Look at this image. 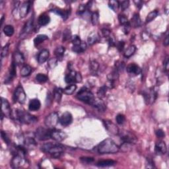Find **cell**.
<instances>
[{
  "instance_id": "cell-1",
  "label": "cell",
  "mask_w": 169,
  "mask_h": 169,
  "mask_svg": "<svg viewBox=\"0 0 169 169\" xmlns=\"http://www.w3.org/2000/svg\"><path fill=\"white\" fill-rule=\"evenodd\" d=\"M97 151L100 154H113L119 151V147L111 139H106L96 147Z\"/></svg>"
},
{
  "instance_id": "cell-2",
  "label": "cell",
  "mask_w": 169,
  "mask_h": 169,
  "mask_svg": "<svg viewBox=\"0 0 169 169\" xmlns=\"http://www.w3.org/2000/svg\"><path fill=\"white\" fill-rule=\"evenodd\" d=\"M41 150L43 152L52 155L55 157H59L64 151V147L59 143H47L41 147Z\"/></svg>"
},
{
  "instance_id": "cell-3",
  "label": "cell",
  "mask_w": 169,
  "mask_h": 169,
  "mask_svg": "<svg viewBox=\"0 0 169 169\" xmlns=\"http://www.w3.org/2000/svg\"><path fill=\"white\" fill-rule=\"evenodd\" d=\"M15 118L19 120L22 124H31L38 121V119L35 116L30 114L29 113L21 110H17L15 111Z\"/></svg>"
},
{
  "instance_id": "cell-4",
  "label": "cell",
  "mask_w": 169,
  "mask_h": 169,
  "mask_svg": "<svg viewBox=\"0 0 169 169\" xmlns=\"http://www.w3.org/2000/svg\"><path fill=\"white\" fill-rule=\"evenodd\" d=\"M77 98L81 101L91 105L93 103L94 99H95L93 94L85 87H83L78 92V93L77 94Z\"/></svg>"
},
{
  "instance_id": "cell-5",
  "label": "cell",
  "mask_w": 169,
  "mask_h": 169,
  "mask_svg": "<svg viewBox=\"0 0 169 169\" xmlns=\"http://www.w3.org/2000/svg\"><path fill=\"white\" fill-rule=\"evenodd\" d=\"M59 120V116L58 114L54 112L50 113L49 115H48L45 118L44 120V124L49 129H54L55 127L56 126V125L58 124Z\"/></svg>"
},
{
  "instance_id": "cell-6",
  "label": "cell",
  "mask_w": 169,
  "mask_h": 169,
  "mask_svg": "<svg viewBox=\"0 0 169 169\" xmlns=\"http://www.w3.org/2000/svg\"><path fill=\"white\" fill-rule=\"evenodd\" d=\"M51 129L39 127L36 129L35 136L40 141H46L51 138Z\"/></svg>"
},
{
  "instance_id": "cell-7",
  "label": "cell",
  "mask_w": 169,
  "mask_h": 169,
  "mask_svg": "<svg viewBox=\"0 0 169 169\" xmlns=\"http://www.w3.org/2000/svg\"><path fill=\"white\" fill-rule=\"evenodd\" d=\"M14 100L19 102L20 104L25 103L26 100V94L24 89L21 86H19L15 89L14 93Z\"/></svg>"
},
{
  "instance_id": "cell-8",
  "label": "cell",
  "mask_w": 169,
  "mask_h": 169,
  "mask_svg": "<svg viewBox=\"0 0 169 169\" xmlns=\"http://www.w3.org/2000/svg\"><path fill=\"white\" fill-rule=\"evenodd\" d=\"M51 138L53 139L55 141L60 142L64 140L67 137L66 133L64 131L60 130V129H51Z\"/></svg>"
},
{
  "instance_id": "cell-9",
  "label": "cell",
  "mask_w": 169,
  "mask_h": 169,
  "mask_svg": "<svg viewBox=\"0 0 169 169\" xmlns=\"http://www.w3.org/2000/svg\"><path fill=\"white\" fill-rule=\"evenodd\" d=\"M143 96L147 104H151L155 101L157 93L154 89H149L147 91L145 92Z\"/></svg>"
},
{
  "instance_id": "cell-10",
  "label": "cell",
  "mask_w": 169,
  "mask_h": 169,
  "mask_svg": "<svg viewBox=\"0 0 169 169\" xmlns=\"http://www.w3.org/2000/svg\"><path fill=\"white\" fill-rule=\"evenodd\" d=\"M32 28H33V18H30L27 22V23L25 24L23 30H22L20 35L21 38H25L28 34H29L31 32Z\"/></svg>"
},
{
  "instance_id": "cell-11",
  "label": "cell",
  "mask_w": 169,
  "mask_h": 169,
  "mask_svg": "<svg viewBox=\"0 0 169 169\" xmlns=\"http://www.w3.org/2000/svg\"><path fill=\"white\" fill-rule=\"evenodd\" d=\"M11 109L10 104L8 100L5 98H1V114L7 117L11 116Z\"/></svg>"
},
{
  "instance_id": "cell-12",
  "label": "cell",
  "mask_w": 169,
  "mask_h": 169,
  "mask_svg": "<svg viewBox=\"0 0 169 169\" xmlns=\"http://www.w3.org/2000/svg\"><path fill=\"white\" fill-rule=\"evenodd\" d=\"M23 156L24 155L18 153L14 156L11 161V164L12 168H19L23 165L24 162H25V159H24Z\"/></svg>"
},
{
  "instance_id": "cell-13",
  "label": "cell",
  "mask_w": 169,
  "mask_h": 169,
  "mask_svg": "<svg viewBox=\"0 0 169 169\" xmlns=\"http://www.w3.org/2000/svg\"><path fill=\"white\" fill-rule=\"evenodd\" d=\"M72 121H73V116L71 113L68 112L63 113L59 120V122L63 126H69L71 124Z\"/></svg>"
},
{
  "instance_id": "cell-14",
  "label": "cell",
  "mask_w": 169,
  "mask_h": 169,
  "mask_svg": "<svg viewBox=\"0 0 169 169\" xmlns=\"http://www.w3.org/2000/svg\"><path fill=\"white\" fill-rule=\"evenodd\" d=\"M121 139L124 143H128L130 144L135 143L137 141L135 136L129 131H124L121 133Z\"/></svg>"
},
{
  "instance_id": "cell-15",
  "label": "cell",
  "mask_w": 169,
  "mask_h": 169,
  "mask_svg": "<svg viewBox=\"0 0 169 169\" xmlns=\"http://www.w3.org/2000/svg\"><path fill=\"white\" fill-rule=\"evenodd\" d=\"M30 1H25L22 4L19 10V14L21 18H24L28 15V12L30 11Z\"/></svg>"
},
{
  "instance_id": "cell-16",
  "label": "cell",
  "mask_w": 169,
  "mask_h": 169,
  "mask_svg": "<svg viewBox=\"0 0 169 169\" xmlns=\"http://www.w3.org/2000/svg\"><path fill=\"white\" fill-rule=\"evenodd\" d=\"M127 71L129 73L134 75H139L141 72V69L137 64L135 63H131L128 67H127Z\"/></svg>"
},
{
  "instance_id": "cell-17",
  "label": "cell",
  "mask_w": 169,
  "mask_h": 169,
  "mask_svg": "<svg viewBox=\"0 0 169 169\" xmlns=\"http://www.w3.org/2000/svg\"><path fill=\"white\" fill-rule=\"evenodd\" d=\"M104 124L105 128L110 133H113V134H118V129L117 126L115 124H114L112 122H111L110 121H107V120H104Z\"/></svg>"
},
{
  "instance_id": "cell-18",
  "label": "cell",
  "mask_w": 169,
  "mask_h": 169,
  "mask_svg": "<svg viewBox=\"0 0 169 169\" xmlns=\"http://www.w3.org/2000/svg\"><path fill=\"white\" fill-rule=\"evenodd\" d=\"M13 61L17 65H23L25 63V58L21 52H15L13 54Z\"/></svg>"
},
{
  "instance_id": "cell-19",
  "label": "cell",
  "mask_w": 169,
  "mask_h": 169,
  "mask_svg": "<svg viewBox=\"0 0 169 169\" xmlns=\"http://www.w3.org/2000/svg\"><path fill=\"white\" fill-rule=\"evenodd\" d=\"M167 149L165 143L163 141H160L157 143L155 145V151L157 154L164 155L166 153Z\"/></svg>"
},
{
  "instance_id": "cell-20",
  "label": "cell",
  "mask_w": 169,
  "mask_h": 169,
  "mask_svg": "<svg viewBox=\"0 0 169 169\" xmlns=\"http://www.w3.org/2000/svg\"><path fill=\"white\" fill-rule=\"evenodd\" d=\"M41 104L40 100L37 98L32 99L28 104V109L31 111H37L40 108Z\"/></svg>"
},
{
  "instance_id": "cell-21",
  "label": "cell",
  "mask_w": 169,
  "mask_h": 169,
  "mask_svg": "<svg viewBox=\"0 0 169 169\" xmlns=\"http://www.w3.org/2000/svg\"><path fill=\"white\" fill-rule=\"evenodd\" d=\"M91 105L97 108L100 112H104L106 109V106H105L104 103L100 98H95Z\"/></svg>"
},
{
  "instance_id": "cell-22",
  "label": "cell",
  "mask_w": 169,
  "mask_h": 169,
  "mask_svg": "<svg viewBox=\"0 0 169 169\" xmlns=\"http://www.w3.org/2000/svg\"><path fill=\"white\" fill-rule=\"evenodd\" d=\"M49 51L48 50L44 49L42 50V51L40 52V54H38V61L40 64H42V63H44L46 61L48 60V57H49Z\"/></svg>"
},
{
  "instance_id": "cell-23",
  "label": "cell",
  "mask_w": 169,
  "mask_h": 169,
  "mask_svg": "<svg viewBox=\"0 0 169 169\" xmlns=\"http://www.w3.org/2000/svg\"><path fill=\"white\" fill-rule=\"evenodd\" d=\"M141 24V19H140L139 14L135 13L133 15L132 18H131V21H129V25H130L131 27H133L134 28L139 27Z\"/></svg>"
},
{
  "instance_id": "cell-24",
  "label": "cell",
  "mask_w": 169,
  "mask_h": 169,
  "mask_svg": "<svg viewBox=\"0 0 169 169\" xmlns=\"http://www.w3.org/2000/svg\"><path fill=\"white\" fill-rule=\"evenodd\" d=\"M50 21V18L46 14L41 15L38 19V23L40 26H45L48 25Z\"/></svg>"
},
{
  "instance_id": "cell-25",
  "label": "cell",
  "mask_w": 169,
  "mask_h": 169,
  "mask_svg": "<svg viewBox=\"0 0 169 169\" xmlns=\"http://www.w3.org/2000/svg\"><path fill=\"white\" fill-rule=\"evenodd\" d=\"M75 75H76V71H73V70H71V71L69 72V73L66 75L65 77V81L67 83H73L75 82Z\"/></svg>"
},
{
  "instance_id": "cell-26",
  "label": "cell",
  "mask_w": 169,
  "mask_h": 169,
  "mask_svg": "<svg viewBox=\"0 0 169 169\" xmlns=\"http://www.w3.org/2000/svg\"><path fill=\"white\" fill-rule=\"evenodd\" d=\"M116 164V162L112 160H106V161H98L96 165L99 167H107V166H113Z\"/></svg>"
},
{
  "instance_id": "cell-27",
  "label": "cell",
  "mask_w": 169,
  "mask_h": 169,
  "mask_svg": "<svg viewBox=\"0 0 169 169\" xmlns=\"http://www.w3.org/2000/svg\"><path fill=\"white\" fill-rule=\"evenodd\" d=\"M98 36L97 33H96L95 32H92L91 33H90L89 35L88 38H87V41H88V44L89 45H93L94 44L98 41Z\"/></svg>"
},
{
  "instance_id": "cell-28",
  "label": "cell",
  "mask_w": 169,
  "mask_h": 169,
  "mask_svg": "<svg viewBox=\"0 0 169 169\" xmlns=\"http://www.w3.org/2000/svg\"><path fill=\"white\" fill-rule=\"evenodd\" d=\"M16 66L17 65L13 61L12 64L11 65L10 69H9V77L7 78V80L11 81V80H12L15 76H16L17 72H16Z\"/></svg>"
},
{
  "instance_id": "cell-29",
  "label": "cell",
  "mask_w": 169,
  "mask_h": 169,
  "mask_svg": "<svg viewBox=\"0 0 169 169\" xmlns=\"http://www.w3.org/2000/svg\"><path fill=\"white\" fill-rule=\"evenodd\" d=\"M53 11L55 13L60 15L61 18L64 19V20L67 19V17H69V11H68L62 10V9H60L56 8L53 10Z\"/></svg>"
},
{
  "instance_id": "cell-30",
  "label": "cell",
  "mask_w": 169,
  "mask_h": 169,
  "mask_svg": "<svg viewBox=\"0 0 169 169\" xmlns=\"http://www.w3.org/2000/svg\"><path fill=\"white\" fill-rule=\"evenodd\" d=\"M63 93V90L60 88H56L54 89V98L55 100H56V102H60L61 100V97H62Z\"/></svg>"
},
{
  "instance_id": "cell-31",
  "label": "cell",
  "mask_w": 169,
  "mask_h": 169,
  "mask_svg": "<svg viewBox=\"0 0 169 169\" xmlns=\"http://www.w3.org/2000/svg\"><path fill=\"white\" fill-rule=\"evenodd\" d=\"M87 49V44L85 42H81L80 45L73 46V51L76 53H82Z\"/></svg>"
},
{
  "instance_id": "cell-32",
  "label": "cell",
  "mask_w": 169,
  "mask_h": 169,
  "mask_svg": "<svg viewBox=\"0 0 169 169\" xmlns=\"http://www.w3.org/2000/svg\"><path fill=\"white\" fill-rule=\"evenodd\" d=\"M48 39V37L46 36V35L44 34H40L38 35L36 38L34 39V44L35 46H38L41 44L42 42H43L44 41H45L46 40Z\"/></svg>"
},
{
  "instance_id": "cell-33",
  "label": "cell",
  "mask_w": 169,
  "mask_h": 169,
  "mask_svg": "<svg viewBox=\"0 0 169 169\" xmlns=\"http://www.w3.org/2000/svg\"><path fill=\"white\" fill-rule=\"evenodd\" d=\"M118 77H119V71L115 68L108 75V81L114 82L116 79H118Z\"/></svg>"
},
{
  "instance_id": "cell-34",
  "label": "cell",
  "mask_w": 169,
  "mask_h": 169,
  "mask_svg": "<svg viewBox=\"0 0 169 169\" xmlns=\"http://www.w3.org/2000/svg\"><path fill=\"white\" fill-rule=\"evenodd\" d=\"M32 71V68L28 65H25L22 67L21 70V75L23 77H26L29 75Z\"/></svg>"
},
{
  "instance_id": "cell-35",
  "label": "cell",
  "mask_w": 169,
  "mask_h": 169,
  "mask_svg": "<svg viewBox=\"0 0 169 169\" xmlns=\"http://www.w3.org/2000/svg\"><path fill=\"white\" fill-rule=\"evenodd\" d=\"M77 89V86L75 85L74 84H72V85H70L69 86H67V87H65V88L63 90V93L66 94V95H72L75 91V90Z\"/></svg>"
},
{
  "instance_id": "cell-36",
  "label": "cell",
  "mask_w": 169,
  "mask_h": 169,
  "mask_svg": "<svg viewBox=\"0 0 169 169\" xmlns=\"http://www.w3.org/2000/svg\"><path fill=\"white\" fill-rule=\"evenodd\" d=\"M136 50V47L134 45H131L128 48V49L126 50L124 53V56L126 58H129V57L132 56V55L135 53Z\"/></svg>"
},
{
  "instance_id": "cell-37",
  "label": "cell",
  "mask_w": 169,
  "mask_h": 169,
  "mask_svg": "<svg viewBox=\"0 0 169 169\" xmlns=\"http://www.w3.org/2000/svg\"><path fill=\"white\" fill-rule=\"evenodd\" d=\"M3 32L6 36H11L14 34V28L11 25H6L3 28Z\"/></svg>"
},
{
  "instance_id": "cell-38",
  "label": "cell",
  "mask_w": 169,
  "mask_h": 169,
  "mask_svg": "<svg viewBox=\"0 0 169 169\" xmlns=\"http://www.w3.org/2000/svg\"><path fill=\"white\" fill-rule=\"evenodd\" d=\"M158 15H159V13H158L157 11H153L149 13L146 17V23H150L153 20H154L156 17L158 16Z\"/></svg>"
},
{
  "instance_id": "cell-39",
  "label": "cell",
  "mask_w": 169,
  "mask_h": 169,
  "mask_svg": "<svg viewBox=\"0 0 169 169\" xmlns=\"http://www.w3.org/2000/svg\"><path fill=\"white\" fill-rule=\"evenodd\" d=\"M65 50V48L63 47V46L57 47L56 49L55 50V51H54L55 55H56V57L58 59L59 58H62L63 54H64Z\"/></svg>"
},
{
  "instance_id": "cell-40",
  "label": "cell",
  "mask_w": 169,
  "mask_h": 169,
  "mask_svg": "<svg viewBox=\"0 0 169 169\" xmlns=\"http://www.w3.org/2000/svg\"><path fill=\"white\" fill-rule=\"evenodd\" d=\"M99 68V64L97 61H91V63H90V69L91 71L93 73H96Z\"/></svg>"
},
{
  "instance_id": "cell-41",
  "label": "cell",
  "mask_w": 169,
  "mask_h": 169,
  "mask_svg": "<svg viewBox=\"0 0 169 169\" xmlns=\"http://www.w3.org/2000/svg\"><path fill=\"white\" fill-rule=\"evenodd\" d=\"M108 5L109 7L112 9L114 11L116 12L118 9V7H119V2L118 1H115V0H111L108 2Z\"/></svg>"
},
{
  "instance_id": "cell-42",
  "label": "cell",
  "mask_w": 169,
  "mask_h": 169,
  "mask_svg": "<svg viewBox=\"0 0 169 169\" xmlns=\"http://www.w3.org/2000/svg\"><path fill=\"white\" fill-rule=\"evenodd\" d=\"M118 20L120 21V23L123 26H126L129 25V21L127 17L124 15H119L118 16Z\"/></svg>"
},
{
  "instance_id": "cell-43",
  "label": "cell",
  "mask_w": 169,
  "mask_h": 169,
  "mask_svg": "<svg viewBox=\"0 0 169 169\" xmlns=\"http://www.w3.org/2000/svg\"><path fill=\"white\" fill-rule=\"evenodd\" d=\"M35 79H36V81L39 83H45L48 80V76L42 73H39L37 75Z\"/></svg>"
},
{
  "instance_id": "cell-44",
  "label": "cell",
  "mask_w": 169,
  "mask_h": 169,
  "mask_svg": "<svg viewBox=\"0 0 169 169\" xmlns=\"http://www.w3.org/2000/svg\"><path fill=\"white\" fill-rule=\"evenodd\" d=\"M71 38V30L68 28H66L63 33V41H67Z\"/></svg>"
},
{
  "instance_id": "cell-45",
  "label": "cell",
  "mask_w": 169,
  "mask_h": 169,
  "mask_svg": "<svg viewBox=\"0 0 169 169\" xmlns=\"http://www.w3.org/2000/svg\"><path fill=\"white\" fill-rule=\"evenodd\" d=\"M98 20H99V15L98 12H95L92 14L91 16V22L93 25H96L98 23Z\"/></svg>"
},
{
  "instance_id": "cell-46",
  "label": "cell",
  "mask_w": 169,
  "mask_h": 169,
  "mask_svg": "<svg viewBox=\"0 0 169 169\" xmlns=\"http://www.w3.org/2000/svg\"><path fill=\"white\" fill-rule=\"evenodd\" d=\"M106 91H107V87L106 86H103L102 87H100V88L98 89V93H97L98 96H99L100 98L104 97V95H106Z\"/></svg>"
},
{
  "instance_id": "cell-47",
  "label": "cell",
  "mask_w": 169,
  "mask_h": 169,
  "mask_svg": "<svg viewBox=\"0 0 169 169\" xmlns=\"http://www.w3.org/2000/svg\"><path fill=\"white\" fill-rule=\"evenodd\" d=\"M115 67H116V69H117L118 71H123L125 68V64L124 62H122V61H117L115 63Z\"/></svg>"
},
{
  "instance_id": "cell-48",
  "label": "cell",
  "mask_w": 169,
  "mask_h": 169,
  "mask_svg": "<svg viewBox=\"0 0 169 169\" xmlns=\"http://www.w3.org/2000/svg\"><path fill=\"white\" fill-rule=\"evenodd\" d=\"M116 120L118 124H123L124 123L125 120H126V118H125L124 115L120 114H118L117 116H116Z\"/></svg>"
},
{
  "instance_id": "cell-49",
  "label": "cell",
  "mask_w": 169,
  "mask_h": 169,
  "mask_svg": "<svg viewBox=\"0 0 169 169\" xmlns=\"http://www.w3.org/2000/svg\"><path fill=\"white\" fill-rule=\"evenodd\" d=\"M81 42H81L80 38L77 35H75V36L72 37V43H73V46L80 45Z\"/></svg>"
},
{
  "instance_id": "cell-50",
  "label": "cell",
  "mask_w": 169,
  "mask_h": 169,
  "mask_svg": "<svg viewBox=\"0 0 169 169\" xmlns=\"http://www.w3.org/2000/svg\"><path fill=\"white\" fill-rule=\"evenodd\" d=\"M9 44H7L3 48V49L1 50V58H4V57L7 56V55L8 54V52H9Z\"/></svg>"
},
{
  "instance_id": "cell-51",
  "label": "cell",
  "mask_w": 169,
  "mask_h": 169,
  "mask_svg": "<svg viewBox=\"0 0 169 169\" xmlns=\"http://www.w3.org/2000/svg\"><path fill=\"white\" fill-rule=\"evenodd\" d=\"M57 63H58V60H57V59H50V60L48 61V65H49V67L51 68V69H53V68L56 66Z\"/></svg>"
},
{
  "instance_id": "cell-52",
  "label": "cell",
  "mask_w": 169,
  "mask_h": 169,
  "mask_svg": "<svg viewBox=\"0 0 169 169\" xmlns=\"http://www.w3.org/2000/svg\"><path fill=\"white\" fill-rule=\"evenodd\" d=\"M81 161L83 163L85 164H90L94 161V159L93 157H81Z\"/></svg>"
},
{
  "instance_id": "cell-53",
  "label": "cell",
  "mask_w": 169,
  "mask_h": 169,
  "mask_svg": "<svg viewBox=\"0 0 169 169\" xmlns=\"http://www.w3.org/2000/svg\"><path fill=\"white\" fill-rule=\"evenodd\" d=\"M1 135L2 139H3V141H5L7 144H9L10 143V139H9V138L8 137L7 135L6 134V133L4 132V131H1Z\"/></svg>"
},
{
  "instance_id": "cell-54",
  "label": "cell",
  "mask_w": 169,
  "mask_h": 169,
  "mask_svg": "<svg viewBox=\"0 0 169 169\" xmlns=\"http://www.w3.org/2000/svg\"><path fill=\"white\" fill-rule=\"evenodd\" d=\"M155 133H156V135H157L159 138H162L165 136V133H164V131H162V129H160L156 131Z\"/></svg>"
},
{
  "instance_id": "cell-55",
  "label": "cell",
  "mask_w": 169,
  "mask_h": 169,
  "mask_svg": "<svg viewBox=\"0 0 169 169\" xmlns=\"http://www.w3.org/2000/svg\"><path fill=\"white\" fill-rule=\"evenodd\" d=\"M129 1H122V3H121V8H122V10L126 9L129 7Z\"/></svg>"
},
{
  "instance_id": "cell-56",
  "label": "cell",
  "mask_w": 169,
  "mask_h": 169,
  "mask_svg": "<svg viewBox=\"0 0 169 169\" xmlns=\"http://www.w3.org/2000/svg\"><path fill=\"white\" fill-rule=\"evenodd\" d=\"M102 34L103 36L109 37L110 35V30L106 29V28H103L102 30Z\"/></svg>"
},
{
  "instance_id": "cell-57",
  "label": "cell",
  "mask_w": 169,
  "mask_h": 169,
  "mask_svg": "<svg viewBox=\"0 0 169 169\" xmlns=\"http://www.w3.org/2000/svg\"><path fill=\"white\" fill-rule=\"evenodd\" d=\"M124 45H125L124 42H123V41L119 42L117 44V47H118V50H119V51H122L123 49H124Z\"/></svg>"
},
{
  "instance_id": "cell-58",
  "label": "cell",
  "mask_w": 169,
  "mask_h": 169,
  "mask_svg": "<svg viewBox=\"0 0 169 169\" xmlns=\"http://www.w3.org/2000/svg\"><path fill=\"white\" fill-rule=\"evenodd\" d=\"M82 81V76L80 73L79 72H76V75H75V82L77 83H79L81 81Z\"/></svg>"
},
{
  "instance_id": "cell-59",
  "label": "cell",
  "mask_w": 169,
  "mask_h": 169,
  "mask_svg": "<svg viewBox=\"0 0 169 169\" xmlns=\"http://www.w3.org/2000/svg\"><path fill=\"white\" fill-rule=\"evenodd\" d=\"M108 43H109V45L111 46H114L116 44V42L114 40V38L113 37L110 36V35L109 38H108Z\"/></svg>"
},
{
  "instance_id": "cell-60",
  "label": "cell",
  "mask_w": 169,
  "mask_h": 169,
  "mask_svg": "<svg viewBox=\"0 0 169 169\" xmlns=\"http://www.w3.org/2000/svg\"><path fill=\"white\" fill-rule=\"evenodd\" d=\"M85 9H86V6L83 5H81L79 7L78 11L79 12V14H81L85 11Z\"/></svg>"
},
{
  "instance_id": "cell-61",
  "label": "cell",
  "mask_w": 169,
  "mask_h": 169,
  "mask_svg": "<svg viewBox=\"0 0 169 169\" xmlns=\"http://www.w3.org/2000/svg\"><path fill=\"white\" fill-rule=\"evenodd\" d=\"M168 63H169V61H168V57H166L165 60L164 61V66L165 67V69L166 71H168Z\"/></svg>"
},
{
  "instance_id": "cell-62",
  "label": "cell",
  "mask_w": 169,
  "mask_h": 169,
  "mask_svg": "<svg viewBox=\"0 0 169 169\" xmlns=\"http://www.w3.org/2000/svg\"><path fill=\"white\" fill-rule=\"evenodd\" d=\"M163 44L165 46H167L169 44V39H168V35L166 36L165 39L164 40V42H163Z\"/></svg>"
},
{
  "instance_id": "cell-63",
  "label": "cell",
  "mask_w": 169,
  "mask_h": 169,
  "mask_svg": "<svg viewBox=\"0 0 169 169\" xmlns=\"http://www.w3.org/2000/svg\"><path fill=\"white\" fill-rule=\"evenodd\" d=\"M135 2V3L136 4V5H137V7H138L139 8H141V6H142V4H143V3H142V1H134Z\"/></svg>"
},
{
  "instance_id": "cell-64",
  "label": "cell",
  "mask_w": 169,
  "mask_h": 169,
  "mask_svg": "<svg viewBox=\"0 0 169 169\" xmlns=\"http://www.w3.org/2000/svg\"><path fill=\"white\" fill-rule=\"evenodd\" d=\"M3 19H4V16L2 17L1 18V25H3Z\"/></svg>"
}]
</instances>
